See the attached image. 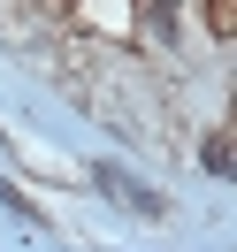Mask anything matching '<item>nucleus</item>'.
Wrapping results in <instances>:
<instances>
[{
    "label": "nucleus",
    "mask_w": 237,
    "mask_h": 252,
    "mask_svg": "<svg viewBox=\"0 0 237 252\" xmlns=\"http://www.w3.org/2000/svg\"><path fill=\"white\" fill-rule=\"evenodd\" d=\"M199 168L222 176V184H237V130H206L199 138Z\"/></svg>",
    "instance_id": "f03ea898"
},
{
    "label": "nucleus",
    "mask_w": 237,
    "mask_h": 252,
    "mask_svg": "<svg viewBox=\"0 0 237 252\" xmlns=\"http://www.w3.org/2000/svg\"><path fill=\"white\" fill-rule=\"evenodd\" d=\"M176 23H184L176 0H145V38H153V46H176Z\"/></svg>",
    "instance_id": "7ed1b4c3"
},
{
    "label": "nucleus",
    "mask_w": 237,
    "mask_h": 252,
    "mask_svg": "<svg viewBox=\"0 0 237 252\" xmlns=\"http://www.w3.org/2000/svg\"><path fill=\"white\" fill-rule=\"evenodd\" d=\"M206 31H214V38H237V0H206Z\"/></svg>",
    "instance_id": "39448f33"
},
{
    "label": "nucleus",
    "mask_w": 237,
    "mask_h": 252,
    "mask_svg": "<svg viewBox=\"0 0 237 252\" xmlns=\"http://www.w3.org/2000/svg\"><path fill=\"white\" fill-rule=\"evenodd\" d=\"M0 206H8V214H16V221H23V229H31V237H38V229H46V214H38V206H31V199H23V191H16V184H8V176H0Z\"/></svg>",
    "instance_id": "20e7f679"
},
{
    "label": "nucleus",
    "mask_w": 237,
    "mask_h": 252,
    "mask_svg": "<svg viewBox=\"0 0 237 252\" xmlns=\"http://www.w3.org/2000/svg\"><path fill=\"white\" fill-rule=\"evenodd\" d=\"M92 191L107 206H123V214H138V221H169V191H153L145 176H130L123 160H92Z\"/></svg>",
    "instance_id": "f257e3e1"
}]
</instances>
